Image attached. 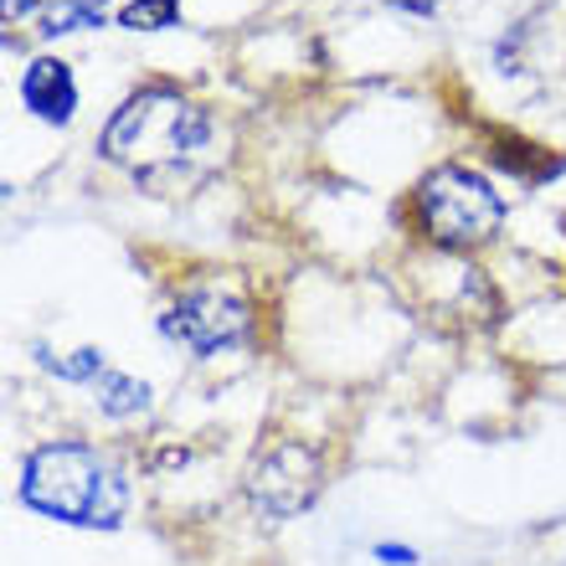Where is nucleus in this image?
I'll return each instance as SVG.
<instances>
[{"label":"nucleus","mask_w":566,"mask_h":566,"mask_svg":"<svg viewBox=\"0 0 566 566\" xmlns=\"http://www.w3.org/2000/svg\"><path fill=\"white\" fill-rule=\"evenodd\" d=\"M211 135H217V124L196 98L165 88V83H149L114 108V119L104 124V139H98V155L145 186H165L176 176H191Z\"/></svg>","instance_id":"f257e3e1"},{"label":"nucleus","mask_w":566,"mask_h":566,"mask_svg":"<svg viewBox=\"0 0 566 566\" xmlns=\"http://www.w3.org/2000/svg\"><path fill=\"white\" fill-rule=\"evenodd\" d=\"M21 505L83 531H119L129 515V484L88 443H42L21 463Z\"/></svg>","instance_id":"f03ea898"},{"label":"nucleus","mask_w":566,"mask_h":566,"mask_svg":"<svg viewBox=\"0 0 566 566\" xmlns=\"http://www.w3.org/2000/svg\"><path fill=\"white\" fill-rule=\"evenodd\" d=\"M412 227L438 253H474L500 238L505 201L469 165H438L412 186Z\"/></svg>","instance_id":"7ed1b4c3"},{"label":"nucleus","mask_w":566,"mask_h":566,"mask_svg":"<svg viewBox=\"0 0 566 566\" xmlns=\"http://www.w3.org/2000/svg\"><path fill=\"white\" fill-rule=\"evenodd\" d=\"M253 325V298L222 279H201L191 289H180L176 304L160 314V335L180 350H191V356H217V350H232V345H248Z\"/></svg>","instance_id":"20e7f679"},{"label":"nucleus","mask_w":566,"mask_h":566,"mask_svg":"<svg viewBox=\"0 0 566 566\" xmlns=\"http://www.w3.org/2000/svg\"><path fill=\"white\" fill-rule=\"evenodd\" d=\"M325 490V453L304 438H269L258 443L253 463L242 469V494L258 515L269 521H294Z\"/></svg>","instance_id":"39448f33"},{"label":"nucleus","mask_w":566,"mask_h":566,"mask_svg":"<svg viewBox=\"0 0 566 566\" xmlns=\"http://www.w3.org/2000/svg\"><path fill=\"white\" fill-rule=\"evenodd\" d=\"M21 104L36 114L42 124H57V129H67L77 114V77L73 67L62 57H36L21 73Z\"/></svg>","instance_id":"423d86ee"},{"label":"nucleus","mask_w":566,"mask_h":566,"mask_svg":"<svg viewBox=\"0 0 566 566\" xmlns=\"http://www.w3.org/2000/svg\"><path fill=\"white\" fill-rule=\"evenodd\" d=\"M93 391H98V397H93L98 412H108V418H139V412H149V387L129 371H114V366H108V371L93 381Z\"/></svg>","instance_id":"0eeeda50"},{"label":"nucleus","mask_w":566,"mask_h":566,"mask_svg":"<svg viewBox=\"0 0 566 566\" xmlns=\"http://www.w3.org/2000/svg\"><path fill=\"white\" fill-rule=\"evenodd\" d=\"M83 27H104V0H57L36 31L42 36H67V31H83Z\"/></svg>","instance_id":"6e6552de"},{"label":"nucleus","mask_w":566,"mask_h":566,"mask_svg":"<svg viewBox=\"0 0 566 566\" xmlns=\"http://www.w3.org/2000/svg\"><path fill=\"white\" fill-rule=\"evenodd\" d=\"M36 360H42L52 376H62V381H98V376L108 371V360H104V350H73V356H52V350H36Z\"/></svg>","instance_id":"1a4fd4ad"},{"label":"nucleus","mask_w":566,"mask_h":566,"mask_svg":"<svg viewBox=\"0 0 566 566\" xmlns=\"http://www.w3.org/2000/svg\"><path fill=\"white\" fill-rule=\"evenodd\" d=\"M119 27H129V31L180 27V0H129V6L119 11Z\"/></svg>","instance_id":"9d476101"},{"label":"nucleus","mask_w":566,"mask_h":566,"mask_svg":"<svg viewBox=\"0 0 566 566\" xmlns=\"http://www.w3.org/2000/svg\"><path fill=\"white\" fill-rule=\"evenodd\" d=\"M371 556L381 566H412V562H418V552H412V546H397V541H381V546H371Z\"/></svg>","instance_id":"9b49d317"},{"label":"nucleus","mask_w":566,"mask_h":566,"mask_svg":"<svg viewBox=\"0 0 566 566\" xmlns=\"http://www.w3.org/2000/svg\"><path fill=\"white\" fill-rule=\"evenodd\" d=\"M36 0H6V21H15V15H27Z\"/></svg>","instance_id":"f8f14e48"}]
</instances>
